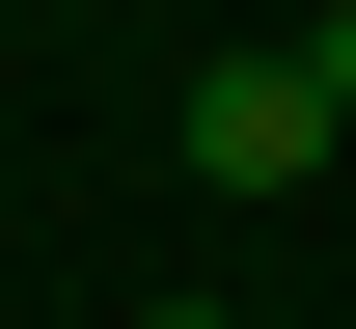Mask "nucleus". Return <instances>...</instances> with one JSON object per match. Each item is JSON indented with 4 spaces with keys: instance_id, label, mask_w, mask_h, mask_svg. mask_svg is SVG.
<instances>
[{
    "instance_id": "2",
    "label": "nucleus",
    "mask_w": 356,
    "mask_h": 329,
    "mask_svg": "<svg viewBox=\"0 0 356 329\" xmlns=\"http://www.w3.org/2000/svg\"><path fill=\"white\" fill-rule=\"evenodd\" d=\"M137 329H247V302H137Z\"/></svg>"
},
{
    "instance_id": "1",
    "label": "nucleus",
    "mask_w": 356,
    "mask_h": 329,
    "mask_svg": "<svg viewBox=\"0 0 356 329\" xmlns=\"http://www.w3.org/2000/svg\"><path fill=\"white\" fill-rule=\"evenodd\" d=\"M165 138H192V192H302V165L356 138V83H329V55H302V28H274V55H220V83H192V110H165Z\"/></svg>"
}]
</instances>
